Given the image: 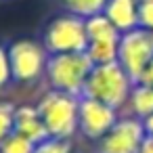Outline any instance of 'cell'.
<instances>
[{
    "label": "cell",
    "instance_id": "obj_17",
    "mask_svg": "<svg viewBox=\"0 0 153 153\" xmlns=\"http://www.w3.org/2000/svg\"><path fill=\"white\" fill-rule=\"evenodd\" d=\"M138 27L153 32V0H136Z\"/></svg>",
    "mask_w": 153,
    "mask_h": 153
},
{
    "label": "cell",
    "instance_id": "obj_10",
    "mask_svg": "<svg viewBox=\"0 0 153 153\" xmlns=\"http://www.w3.org/2000/svg\"><path fill=\"white\" fill-rule=\"evenodd\" d=\"M13 132L30 138L36 145L42 143V140H46V138H51L48 132H46V128H44V122H42V117H40L38 109H36V105L34 107L32 105H19V107H15V130Z\"/></svg>",
    "mask_w": 153,
    "mask_h": 153
},
{
    "label": "cell",
    "instance_id": "obj_11",
    "mask_svg": "<svg viewBox=\"0 0 153 153\" xmlns=\"http://www.w3.org/2000/svg\"><path fill=\"white\" fill-rule=\"evenodd\" d=\"M103 15L117 27L120 34H126V32L138 27L136 0H107Z\"/></svg>",
    "mask_w": 153,
    "mask_h": 153
},
{
    "label": "cell",
    "instance_id": "obj_7",
    "mask_svg": "<svg viewBox=\"0 0 153 153\" xmlns=\"http://www.w3.org/2000/svg\"><path fill=\"white\" fill-rule=\"evenodd\" d=\"M86 36H88L86 55L94 65L117 61V44L122 34L103 13L86 19Z\"/></svg>",
    "mask_w": 153,
    "mask_h": 153
},
{
    "label": "cell",
    "instance_id": "obj_20",
    "mask_svg": "<svg viewBox=\"0 0 153 153\" xmlns=\"http://www.w3.org/2000/svg\"><path fill=\"white\" fill-rule=\"evenodd\" d=\"M138 153H153V136L151 134H147V138L143 140V147H140Z\"/></svg>",
    "mask_w": 153,
    "mask_h": 153
},
{
    "label": "cell",
    "instance_id": "obj_4",
    "mask_svg": "<svg viewBox=\"0 0 153 153\" xmlns=\"http://www.w3.org/2000/svg\"><path fill=\"white\" fill-rule=\"evenodd\" d=\"M42 46L48 55H61V53H86L88 36H86V19L61 13L53 17L44 32H42Z\"/></svg>",
    "mask_w": 153,
    "mask_h": 153
},
{
    "label": "cell",
    "instance_id": "obj_2",
    "mask_svg": "<svg viewBox=\"0 0 153 153\" xmlns=\"http://www.w3.org/2000/svg\"><path fill=\"white\" fill-rule=\"evenodd\" d=\"M36 109L51 138H71L76 134L80 97L51 88L40 97V101L36 103Z\"/></svg>",
    "mask_w": 153,
    "mask_h": 153
},
{
    "label": "cell",
    "instance_id": "obj_15",
    "mask_svg": "<svg viewBox=\"0 0 153 153\" xmlns=\"http://www.w3.org/2000/svg\"><path fill=\"white\" fill-rule=\"evenodd\" d=\"M34 149H36V143H32L30 138H25V136L13 132V134L2 143L0 153H34Z\"/></svg>",
    "mask_w": 153,
    "mask_h": 153
},
{
    "label": "cell",
    "instance_id": "obj_12",
    "mask_svg": "<svg viewBox=\"0 0 153 153\" xmlns=\"http://www.w3.org/2000/svg\"><path fill=\"white\" fill-rule=\"evenodd\" d=\"M134 117H149L153 115V86H143V84H134L130 99H128Z\"/></svg>",
    "mask_w": 153,
    "mask_h": 153
},
{
    "label": "cell",
    "instance_id": "obj_1",
    "mask_svg": "<svg viewBox=\"0 0 153 153\" xmlns=\"http://www.w3.org/2000/svg\"><path fill=\"white\" fill-rule=\"evenodd\" d=\"M132 88H134L132 78L124 71V67L117 61H113L92 67L82 97H90L113 109H120L124 103H128Z\"/></svg>",
    "mask_w": 153,
    "mask_h": 153
},
{
    "label": "cell",
    "instance_id": "obj_8",
    "mask_svg": "<svg viewBox=\"0 0 153 153\" xmlns=\"http://www.w3.org/2000/svg\"><path fill=\"white\" fill-rule=\"evenodd\" d=\"M145 138L147 130L140 117H120L113 128L97 140L94 153H138Z\"/></svg>",
    "mask_w": 153,
    "mask_h": 153
},
{
    "label": "cell",
    "instance_id": "obj_21",
    "mask_svg": "<svg viewBox=\"0 0 153 153\" xmlns=\"http://www.w3.org/2000/svg\"><path fill=\"white\" fill-rule=\"evenodd\" d=\"M143 124H145V130H147V134H151V136H153V115L145 117V120H143Z\"/></svg>",
    "mask_w": 153,
    "mask_h": 153
},
{
    "label": "cell",
    "instance_id": "obj_16",
    "mask_svg": "<svg viewBox=\"0 0 153 153\" xmlns=\"http://www.w3.org/2000/svg\"><path fill=\"white\" fill-rule=\"evenodd\" d=\"M34 153H71V138H46L36 145Z\"/></svg>",
    "mask_w": 153,
    "mask_h": 153
},
{
    "label": "cell",
    "instance_id": "obj_6",
    "mask_svg": "<svg viewBox=\"0 0 153 153\" xmlns=\"http://www.w3.org/2000/svg\"><path fill=\"white\" fill-rule=\"evenodd\" d=\"M153 59V32L134 27L122 34L117 44V63L136 84L149 61Z\"/></svg>",
    "mask_w": 153,
    "mask_h": 153
},
{
    "label": "cell",
    "instance_id": "obj_9",
    "mask_svg": "<svg viewBox=\"0 0 153 153\" xmlns=\"http://www.w3.org/2000/svg\"><path fill=\"white\" fill-rule=\"evenodd\" d=\"M117 109L90 99L80 97V109H78V130L88 140H101L117 122Z\"/></svg>",
    "mask_w": 153,
    "mask_h": 153
},
{
    "label": "cell",
    "instance_id": "obj_5",
    "mask_svg": "<svg viewBox=\"0 0 153 153\" xmlns=\"http://www.w3.org/2000/svg\"><path fill=\"white\" fill-rule=\"evenodd\" d=\"M11 76L17 84H32L46 71L48 53L42 42L34 40H13L9 46Z\"/></svg>",
    "mask_w": 153,
    "mask_h": 153
},
{
    "label": "cell",
    "instance_id": "obj_14",
    "mask_svg": "<svg viewBox=\"0 0 153 153\" xmlns=\"http://www.w3.org/2000/svg\"><path fill=\"white\" fill-rule=\"evenodd\" d=\"M15 130V105L0 101V147Z\"/></svg>",
    "mask_w": 153,
    "mask_h": 153
},
{
    "label": "cell",
    "instance_id": "obj_18",
    "mask_svg": "<svg viewBox=\"0 0 153 153\" xmlns=\"http://www.w3.org/2000/svg\"><path fill=\"white\" fill-rule=\"evenodd\" d=\"M13 82L11 76V61H9V48L0 44V88H4Z\"/></svg>",
    "mask_w": 153,
    "mask_h": 153
},
{
    "label": "cell",
    "instance_id": "obj_13",
    "mask_svg": "<svg viewBox=\"0 0 153 153\" xmlns=\"http://www.w3.org/2000/svg\"><path fill=\"white\" fill-rule=\"evenodd\" d=\"M59 2L65 9V13L78 15L82 19H88V17L101 15L105 11L107 0H59Z\"/></svg>",
    "mask_w": 153,
    "mask_h": 153
},
{
    "label": "cell",
    "instance_id": "obj_3",
    "mask_svg": "<svg viewBox=\"0 0 153 153\" xmlns=\"http://www.w3.org/2000/svg\"><path fill=\"white\" fill-rule=\"evenodd\" d=\"M94 63L86 53H61V55H48L46 71L51 88L69 92L74 97H82L86 80L92 71Z\"/></svg>",
    "mask_w": 153,
    "mask_h": 153
},
{
    "label": "cell",
    "instance_id": "obj_19",
    "mask_svg": "<svg viewBox=\"0 0 153 153\" xmlns=\"http://www.w3.org/2000/svg\"><path fill=\"white\" fill-rule=\"evenodd\" d=\"M136 84H143V86H153V59L149 61V65L145 67V71L140 74L138 82Z\"/></svg>",
    "mask_w": 153,
    "mask_h": 153
}]
</instances>
